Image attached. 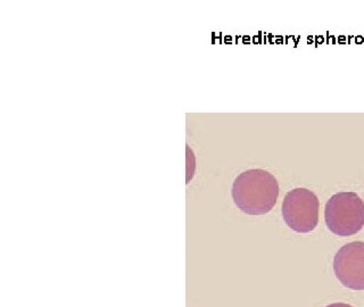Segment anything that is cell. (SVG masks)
Returning a JSON list of instances; mask_svg holds the SVG:
<instances>
[{"label": "cell", "instance_id": "6da1fadb", "mask_svg": "<svg viewBox=\"0 0 364 307\" xmlns=\"http://www.w3.org/2000/svg\"><path fill=\"white\" fill-rule=\"evenodd\" d=\"M233 203L248 215H264L276 206L279 183L276 176L261 168L247 170L233 181Z\"/></svg>", "mask_w": 364, "mask_h": 307}, {"label": "cell", "instance_id": "7a4b0ae2", "mask_svg": "<svg viewBox=\"0 0 364 307\" xmlns=\"http://www.w3.org/2000/svg\"><path fill=\"white\" fill-rule=\"evenodd\" d=\"M324 221L336 236L356 235L364 227L363 200L355 193H335L326 204Z\"/></svg>", "mask_w": 364, "mask_h": 307}, {"label": "cell", "instance_id": "3957f363", "mask_svg": "<svg viewBox=\"0 0 364 307\" xmlns=\"http://www.w3.org/2000/svg\"><path fill=\"white\" fill-rule=\"evenodd\" d=\"M318 208L320 202L316 193L306 188H296L284 196L282 217L295 232H311L318 227Z\"/></svg>", "mask_w": 364, "mask_h": 307}, {"label": "cell", "instance_id": "277c9868", "mask_svg": "<svg viewBox=\"0 0 364 307\" xmlns=\"http://www.w3.org/2000/svg\"><path fill=\"white\" fill-rule=\"evenodd\" d=\"M333 272L343 286L364 290V242L346 244L336 253Z\"/></svg>", "mask_w": 364, "mask_h": 307}, {"label": "cell", "instance_id": "5b68a950", "mask_svg": "<svg viewBox=\"0 0 364 307\" xmlns=\"http://www.w3.org/2000/svg\"><path fill=\"white\" fill-rule=\"evenodd\" d=\"M326 307H353L352 305L346 304V303H333Z\"/></svg>", "mask_w": 364, "mask_h": 307}]
</instances>
